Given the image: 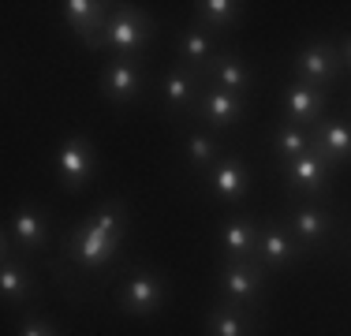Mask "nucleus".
Returning <instances> with one entry per match:
<instances>
[{"mask_svg": "<svg viewBox=\"0 0 351 336\" xmlns=\"http://www.w3.org/2000/svg\"><path fill=\"white\" fill-rule=\"evenodd\" d=\"M60 262L75 273H86L90 280H108V276L123 273V243L97 232L82 217L60 235Z\"/></svg>", "mask_w": 351, "mask_h": 336, "instance_id": "nucleus-1", "label": "nucleus"}, {"mask_svg": "<svg viewBox=\"0 0 351 336\" xmlns=\"http://www.w3.org/2000/svg\"><path fill=\"white\" fill-rule=\"evenodd\" d=\"M337 172L329 161L322 157V149H311L306 157H295V161H280L277 176L284 183V202H329L332 198V183H337Z\"/></svg>", "mask_w": 351, "mask_h": 336, "instance_id": "nucleus-2", "label": "nucleus"}, {"mask_svg": "<svg viewBox=\"0 0 351 336\" xmlns=\"http://www.w3.org/2000/svg\"><path fill=\"white\" fill-rule=\"evenodd\" d=\"M157 38V23L146 8L138 4H116L108 15V27L101 34V53L108 56H142Z\"/></svg>", "mask_w": 351, "mask_h": 336, "instance_id": "nucleus-3", "label": "nucleus"}, {"mask_svg": "<svg viewBox=\"0 0 351 336\" xmlns=\"http://www.w3.org/2000/svg\"><path fill=\"white\" fill-rule=\"evenodd\" d=\"M344 75L348 67H344V56H340L337 38H311L291 53V79L311 82V86L325 90V94H332L344 82Z\"/></svg>", "mask_w": 351, "mask_h": 336, "instance_id": "nucleus-4", "label": "nucleus"}, {"mask_svg": "<svg viewBox=\"0 0 351 336\" xmlns=\"http://www.w3.org/2000/svg\"><path fill=\"white\" fill-rule=\"evenodd\" d=\"M280 217L311 254L329 250L340 235V213L332 209V202H284Z\"/></svg>", "mask_w": 351, "mask_h": 336, "instance_id": "nucleus-5", "label": "nucleus"}, {"mask_svg": "<svg viewBox=\"0 0 351 336\" xmlns=\"http://www.w3.org/2000/svg\"><path fill=\"white\" fill-rule=\"evenodd\" d=\"M123 280H120V296H116V307L128 317H154L165 310L169 302V280H165L161 269L154 265H123Z\"/></svg>", "mask_w": 351, "mask_h": 336, "instance_id": "nucleus-6", "label": "nucleus"}, {"mask_svg": "<svg viewBox=\"0 0 351 336\" xmlns=\"http://www.w3.org/2000/svg\"><path fill=\"white\" fill-rule=\"evenodd\" d=\"M269 280H273V273L258 258H239V262L221 258L213 284H217V299L236 302V307H262Z\"/></svg>", "mask_w": 351, "mask_h": 336, "instance_id": "nucleus-7", "label": "nucleus"}, {"mask_svg": "<svg viewBox=\"0 0 351 336\" xmlns=\"http://www.w3.org/2000/svg\"><path fill=\"white\" fill-rule=\"evenodd\" d=\"M41 299V276L34 273L27 254L15 247H0V302L4 314H19V310H34Z\"/></svg>", "mask_w": 351, "mask_h": 336, "instance_id": "nucleus-8", "label": "nucleus"}, {"mask_svg": "<svg viewBox=\"0 0 351 336\" xmlns=\"http://www.w3.org/2000/svg\"><path fill=\"white\" fill-rule=\"evenodd\" d=\"M49 239H53V221H49L45 202H34V198H23L19 206L8 213L4 235H0V243L15 247L19 254H27V258L45 254Z\"/></svg>", "mask_w": 351, "mask_h": 336, "instance_id": "nucleus-9", "label": "nucleus"}, {"mask_svg": "<svg viewBox=\"0 0 351 336\" xmlns=\"http://www.w3.org/2000/svg\"><path fill=\"white\" fill-rule=\"evenodd\" d=\"M97 168H101V157H97L90 134H68V139L53 149V176L68 195L86 191L90 183L97 180Z\"/></svg>", "mask_w": 351, "mask_h": 336, "instance_id": "nucleus-10", "label": "nucleus"}, {"mask_svg": "<svg viewBox=\"0 0 351 336\" xmlns=\"http://www.w3.org/2000/svg\"><path fill=\"white\" fill-rule=\"evenodd\" d=\"M97 90L108 105L128 108L146 97L149 90V67L142 56H108L101 75H97Z\"/></svg>", "mask_w": 351, "mask_h": 336, "instance_id": "nucleus-11", "label": "nucleus"}, {"mask_svg": "<svg viewBox=\"0 0 351 336\" xmlns=\"http://www.w3.org/2000/svg\"><path fill=\"white\" fill-rule=\"evenodd\" d=\"M202 90H206V79H202V75L172 60V67H165L161 79H157V97H161L165 120H172V123L195 120V108H198Z\"/></svg>", "mask_w": 351, "mask_h": 336, "instance_id": "nucleus-12", "label": "nucleus"}, {"mask_svg": "<svg viewBox=\"0 0 351 336\" xmlns=\"http://www.w3.org/2000/svg\"><path fill=\"white\" fill-rule=\"evenodd\" d=\"M311 258V250L303 247V243L291 235V228L284 224L280 213L265 217V221H258V262L269 269L273 276L288 273L291 265L306 262Z\"/></svg>", "mask_w": 351, "mask_h": 336, "instance_id": "nucleus-13", "label": "nucleus"}, {"mask_svg": "<svg viewBox=\"0 0 351 336\" xmlns=\"http://www.w3.org/2000/svg\"><path fill=\"white\" fill-rule=\"evenodd\" d=\"M247 116H250V97L228 94V90L206 82L202 97H198V108H195V123H202L210 131H221V134H232L247 123Z\"/></svg>", "mask_w": 351, "mask_h": 336, "instance_id": "nucleus-14", "label": "nucleus"}, {"mask_svg": "<svg viewBox=\"0 0 351 336\" xmlns=\"http://www.w3.org/2000/svg\"><path fill=\"white\" fill-rule=\"evenodd\" d=\"M202 191L213 202H224V206H239L250 195V165L243 154H224L210 172L202 176Z\"/></svg>", "mask_w": 351, "mask_h": 336, "instance_id": "nucleus-15", "label": "nucleus"}, {"mask_svg": "<svg viewBox=\"0 0 351 336\" xmlns=\"http://www.w3.org/2000/svg\"><path fill=\"white\" fill-rule=\"evenodd\" d=\"M112 8L116 4H108V0H64V4H60V19H64V27L82 41V49L101 53V34L108 27Z\"/></svg>", "mask_w": 351, "mask_h": 336, "instance_id": "nucleus-16", "label": "nucleus"}, {"mask_svg": "<svg viewBox=\"0 0 351 336\" xmlns=\"http://www.w3.org/2000/svg\"><path fill=\"white\" fill-rule=\"evenodd\" d=\"M329 112V94L311 86V82L288 79L280 90V120L291 128H314L322 116Z\"/></svg>", "mask_w": 351, "mask_h": 336, "instance_id": "nucleus-17", "label": "nucleus"}, {"mask_svg": "<svg viewBox=\"0 0 351 336\" xmlns=\"http://www.w3.org/2000/svg\"><path fill=\"white\" fill-rule=\"evenodd\" d=\"M210 86H221L228 90V94H239V97H250V90H254V67H250V60L239 49L224 45L221 53L213 56V64L206 67L202 75Z\"/></svg>", "mask_w": 351, "mask_h": 336, "instance_id": "nucleus-18", "label": "nucleus"}, {"mask_svg": "<svg viewBox=\"0 0 351 336\" xmlns=\"http://www.w3.org/2000/svg\"><path fill=\"white\" fill-rule=\"evenodd\" d=\"M262 333V307H236L217 299L206 314V336H258Z\"/></svg>", "mask_w": 351, "mask_h": 336, "instance_id": "nucleus-19", "label": "nucleus"}, {"mask_svg": "<svg viewBox=\"0 0 351 336\" xmlns=\"http://www.w3.org/2000/svg\"><path fill=\"white\" fill-rule=\"evenodd\" d=\"M311 131H314V146L322 149V157L332 168L351 165V120H348V112H332L329 108Z\"/></svg>", "mask_w": 351, "mask_h": 336, "instance_id": "nucleus-20", "label": "nucleus"}, {"mask_svg": "<svg viewBox=\"0 0 351 336\" xmlns=\"http://www.w3.org/2000/svg\"><path fill=\"white\" fill-rule=\"evenodd\" d=\"M221 41L224 38H217V34H210L206 27H198V23L191 19L187 27L176 34V64L191 67V71H198V75H206V67L213 64V56L224 49Z\"/></svg>", "mask_w": 351, "mask_h": 336, "instance_id": "nucleus-21", "label": "nucleus"}, {"mask_svg": "<svg viewBox=\"0 0 351 336\" xmlns=\"http://www.w3.org/2000/svg\"><path fill=\"white\" fill-rule=\"evenodd\" d=\"M217 247H221V258H258V221L247 213H228L217 224Z\"/></svg>", "mask_w": 351, "mask_h": 336, "instance_id": "nucleus-22", "label": "nucleus"}, {"mask_svg": "<svg viewBox=\"0 0 351 336\" xmlns=\"http://www.w3.org/2000/svg\"><path fill=\"white\" fill-rule=\"evenodd\" d=\"M224 154H228L224 134L202 128V123H195V131H187V139H183V168H187L195 180H202Z\"/></svg>", "mask_w": 351, "mask_h": 336, "instance_id": "nucleus-23", "label": "nucleus"}, {"mask_svg": "<svg viewBox=\"0 0 351 336\" xmlns=\"http://www.w3.org/2000/svg\"><path fill=\"white\" fill-rule=\"evenodd\" d=\"M243 15H247L243 0H198L191 19L198 27H206L210 34H217V38H224V34H232L243 23Z\"/></svg>", "mask_w": 351, "mask_h": 336, "instance_id": "nucleus-24", "label": "nucleus"}, {"mask_svg": "<svg viewBox=\"0 0 351 336\" xmlns=\"http://www.w3.org/2000/svg\"><path fill=\"white\" fill-rule=\"evenodd\" d=\"M269 149L273 161H295V157H306L314 149V131L311 128H291V123L277 120L269 131Z\"/></svg>", "mask_w": 351, "mask_h": 336, "instance_id": "nucleus-25", "label": "nucleus"}, {"mask_svg": "<svg viewBox=\"0 0 351 336\" xmlns=\"http://www.w3.org/2000/svg\"><path fill=\"white\" fill-rule=\"evenodd\" d=\"M86 221L94 224L97 232H105V235H112V239H128V202L123 198H105V202H97L94 209L86 213Z\"/></svg>", "mask_w": 351, "mask_h": 336, "instance_id": "nucleus-26", "label": "nucleus"}, {"mask_svg": "<svg viewBox=\"0 0 351 336\" xmlns=\"http://www.w3.org/2000/svg\"><path fill=\"white\" fill-rule=\"evenodd\" d=\"M15 336H64V333L49 314H41V310H23L19 325H15Z\"/></svg>", "mask_w": 351, "mask_h": 336, "instance_id": "nucleus-27", "label": "nucleus"}, {"mask_svg": "<svg viewBox=\"0 0 351 336\" xmlns=\"http://www.w3.org/2000/svg\"><path fill=\"white\" fill-rule=\"evenodd\" d=\"M337 45H340V56H344V67L351 71V30H348V34H340Z\"/></svg>", "mask_w": 351, "mask_h": 336, "instance_id": "nucleus-28", "label": "nucleus"}, {"mask_svg": "<svg viewBox=\"0 0 351 336\" xmlns=\"http://www.w3.org/2000/svg\"><path fill=\"white\" fill-rule=\"evenodd\" d=\"M348 120H351V94H348Z\"/></svg>", "mask_w": 351, "mask_h": 336, "instance_id": "nucleus-29", "label": "nucleus"}]
</instances>
